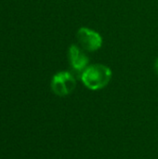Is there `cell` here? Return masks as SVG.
<instances>
[{
	"instance_id": "3",
	"label": "cell",
	"mask_w": 158,
	"mask_h": 159,
	"mask_svg": "<svg viewBox=\"0 0 158 159\" xmlns=\"http://www.w3.org/2000/svg\"><path fill=\"white\" fill-rule=\"evenodd\" d=\"M76 39L80 47L88 52H94L101 48L102 45V38L99 33L96 31L81 27L76 33Z\"/></svg>"
},
{
	"instance_id": "2",
	"label": "cell",
	"mask_w": 158,
	"mask_h": 159,
	"mask_svg": "<svg viewBox=\"0 0 158 159\" xmlns=\"http://www.w3.org/2000/svg\"><path fill=\"white\" fill-rule=\"evenodd\" d=\"M51 89L52 91L60 96V97H64L69 94H71L75 87H76V81L74 76L70 72L62 71L57 73L51 80Z\"/></svg>"
},
{
	"instance_id": "5",
	"label": "cell",
	"mask_w": 158,
	"mask_h": 159,
	"mask_svg": "<svg viewBox=\"0 0 158 159\" xmlns=\"http://www.w3.org/2000/svg\"><path fill=\"white\" fill-rule=\"evenodd\" d=\"M155 71L158 75V58H156V60L155 61Z\"/></svg>"
},
{
	"instance_id": "1",
	"label": "cell",
	"mask_w": 158,
	"mask_h": 159,
	"mask_svg": "<svg viewBox=\"0 0 158 159\" xmlns=\"http://www.w3.org/2000/svg\"><path fill=\"white\" fill-rule=\"evenodd\" d=\"M112 75V70L108 66L103 64H91L87 67L80 78L88 89L99 90L109 84Z\"/></svg>"
},
{
	"instance_id": "4",
	"label": "cell",
	"mask_w": 158,
	"mask_h": 159,
	"mask_svg": "<svg viewBox=\"0 0 158 159\" xmlns=\"http://www.w3.org/2000/svg\"><path fill=\"white\" fill-rule=\"evenodd\" d=\"M68 57L74 73L79 75L81 77L83 72L88 66V57L77 45H71V47L69 48Z\"/></svg>"
}]
</instances>
